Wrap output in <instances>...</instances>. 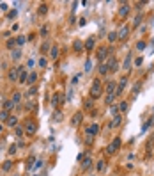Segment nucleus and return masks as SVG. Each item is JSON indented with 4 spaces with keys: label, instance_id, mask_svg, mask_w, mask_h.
Masks as SVG:
<instances>
[{
    "label": "nucleus",
    "instance_id": "1",
    "mask_svg": "<svg viewBox=\"0 0 154 176\" xmlns=\"http://www.w3.org/2000/svg\"><path fill=\"white\" fill-rule=\"evenodd\" d=\"M101 93H103V85H101L99 80H96L92 84V87H90V96L92 98H97V96H101Z\"/></svg>",
    "mask_w": 154,
    "mask_h": 176
},
{
    "label": "nucleus",
    "instance_id": "2",
    "mask_svg": "<svg viewBox=\"0 0 154 176\" xmlns=\"http://www.w3.org/2000/svg\"><path fill=\"white\" fill-rule=\"evenodd\" d=\"M119 148H120V139H119V137H115V139H114V142H112V144L106 148V153H108V155H112V153H115Z\"/></svg>",
    "mask_w": 154,
    "mask_h": 176
},
{
    "label": "nucleus",
    "instance_id": "3",
    "mask_svg": "<svg viewBox=\"0 0 154 176\" xmlns=\"http://www.w3.org/2000/svg\"><path fill=\"white\" fill-rule=\"evenodd\" d=\"M25 132H27V135H34V134L37 132V125H36L34 121H27V125H25Z\"/></svg>",
    "mask_w": 154,
    "mask_h": 176
},
{
    "label": "nucleus",
    "instance_id": "4",
    "mask_svg": "<svg viewBox=\"0 0 154 176\" xmlns=\"http://www.w3.org/2000/svg\"><path fill=\"white\" fill-rule=\"evenodd\" d=\"M126 84H128V78H122V80L119 82V85H117V89H115V94H117V96H120V94L124 93V89H126Z\"/></svg>",
    "mask_w": 154,
    "mask_h": 176
},
{
    "label": "nucleus",
    "instance_id": "5",
    "mask_svg": "<svg viewBox=\"0 0 154 176\" xmlns=\"http://www.w3.org/2000/svg\"><path fill=\"white\" fill-rule=\"evenodd\" d=\"M106 64H108V70L112 71V73H114V71H117V68H119V66H117V59H115V57H110Z\"/></svg>",
    "mask_w": 154,
    "mask_h": 176
},
{
    "label": "nucleus",
    "instance_id": "6",
    "mask_svg": "<svg viewBox=\"0 0 154 176\" xmlns=\"http://www.w3.org/2000/svg\"><path fill=\"white\" fill-rule=\"evenodd\" d=\"M128 34H129V27H128V25H124V27H120V30L117 32V36H119V39H124V37H128Z\"/></svg>",
    "mask_w": 154,
    "mask_h": 176
},
{
    "label": "nucleus",
    "instance_id": "7",
    "mask_svg": "<svg viewBox=\"0 0 154 176\" xmlns=\"http://www.w3.org/2000/svg\"><path fill=\"white\" fill-rule=\"evenodd\" d=\"M108 53H110L108 48H99V52H97V59H99V61H105Z\"/></svg>",
    "mask_w": 154,
    "mask_h": 176
},
{
    "label": "nucleus",
    "instance_id": "8",
    "mask_svg": "<svg viewBox=\"0 0 154 176\" xmlns=\"http://www.w3.org/2000/svg\"><path fill=\"white\" fill-rule=\"evenodd\" d=\"M20 71V78H18V82H21V84H25L27 82V78H29V75H27V71L23 70V68H18Z\"/></svg>",
    "mask_w": 154,
    "mask_h": 176
},
{
    "label": "nucleus",
    "instance_id": "9",
    "mask_svg": "<svg viewBox=\"0 0 154 176\" xmlns=\"http://www.w3.org/2000/svg\"><path fill=\"white\" fill-rule=\"evenodd\" d=\"M131 61H133V55H131V53H128V57L124 59L122 68H124V70H129V68H131Z\"/></svg>",
    "mask_w": 154,
    "mask_h": 176
},
{
    "label": "nucleus",
    "instance_id": "10",
    "mask_svg": "<svg viewBox=\"0 0 154 176\" xmlns=\"http://www.w3.org/2000/svg\"><path fill=\"white\" fill-rule=\"evenodd\" d=\"M120 123H122V117H120V116H115L114 121H110V128H117V126H120Z\"/></svg>",
    "mask_w": 154,
    "mask_h": 176
},
{
    "label": "nucleus",
    "instance_id": "11",
    "mask_svg": "<svg viewBox=\"0 0 154 176\" xmlns=\"http://www.w3.org/2000/svg\"><path fill=\"white\" fill-rule=\"evenodd\" d=\"M94 45H96V39H94V37H89L87 43H85V48L90 52V50H94Z\"/></svg>",
    "mask_w": 154,
    "mask_h": 176
},
{
    "label": "nucleus",
    "instance_id": "12",
    "mask_svg": "<svg viewBox=\"0 0 154 176\" xmlns=\"http://www.w3.org/2000/svg\"><path fill=\"white\" fill-rule=\"evenodd\" d=\"M97 132H99V125H92V126L87 128V135H94V134H97Z\"/></svg>",
    "mask_w": 154,
    "mask_h": 176
},
{
    "label": "nucleus",
    "instance_id": "13",
    "mask_svg": "<svg viewBox=\"0 0 154 176\" xmlns=\"http://www.w3.org/2000/svg\"><path fill=\"white\" fill-rule=\"evenodd\" d=\"M128 13H129V4H124V5L119 9V14H120V16H126Z\"/></svg>",
    "mask_w": 154,
    "mask_h": 176
},
{
    "label": "nucleus",
    "instance_id": "14",
    "mask_svg": "<svg viewBox=\"0 0 154 176\" xmlns=\"http://www.w3.org/2000/svg\"><path fill=\"white\" fill-rule=\"evenodd\" d=\"M36 80H37V75H36V73H30V75H29V78H27V84H29V85H34V84H36Z\"/></svg>",
    "mask_w": 154,
    "mask_h": 176
},
{
    "label": "nucleus",
    "instance_id": "15",
    "mask_svg": "<svg viewBox=\"0 0 154 176\" xmlns=\"http://www.w3.org/2000/svg\"><path fill=\"white\" fill-rule=\"evenodd\" d=\"M51 103H53V107H55V108L60 105V94H59V93H55V96L51 98Z\"/></svg>",
    "mask_w": 154,
    "mask_h": 176
},
{
    "label": "nucleus",
    "instance_id": "16",
    "mask_svg": "<svg viewBox=\"0 0 154 176\" xmlns=\"http://www.w3.org/2000/svg\"><path fill=\"white\" fill-rule=\"evenodd\" d=\"M14 108V103H12V100H7V102H4V110H12Z\"/></svg>",
    "mask_w": 154,
    "mask_h": 176
},
{
    "label": "nucleus",
    "instance_id": "17",
    "mask_svg": "<svg viewBox=\"0 0 154 176\" xmlns=\"http://www.w3.org/2000/svg\"><path fill=\"white\" fill-rule=\"evenodd\" d=\"M106 93H108V94L115 93V82H108V85H106Z\"/></svg>",
    "mask_w": 154,
    "mask_h": 176
},
{
    "label": "nucleus",
    "instance_id": "18",
    "mask_svg": "<svg viewBox=\"0 0 154 176\" xmlns=\"http://www.w3.org/2000/svg\"><path fill=\"white\" fill-rule=\"evenodd\" d=\"M50 55H51V59H57V57H59V46H51Z\"/></svg>",
    "mask_w": 154,
    "mask_h": 176
},
{
    "label": "nucleus",
    "instance_id": "19",
    "mask_svg": "<svg viewBox=\"0 0 154 176\" xmlns=\"http://www.w3.org/2000/svg\"><path fill=\"white\" fill-rule=\"evenodd\" d=\"M90 164H92V160H90V158H85V160H83V164H81V169H83V171H87V169L90 167Z\"/></svg>",
    "mask_w": 154,
    "mask_h": 176
},
{
    "label": "nucleus",
    "instance_id": "20",
    "mask_svg": "<svg viewBox=\"0 0 154 176\" xmlns=\"http://www.w3.org/2000/svg\"><path fill=\"white\" fill-rule=\"evenodd\" d=\"M16 123H18V119H16L14 116H9V119H7V125H9V126H16Z\"/></svg>",
    "mask_w": 154,
    "mask_h": 176
},
{
    "label": "nucleus",
    "instance_id": "21",
    "mask_svg": "<svg viewBox=\"0 0 154 176\" xmlns=\"http://www.w3.org/2000/svg\"><path fill=\"white\" fill-rule=\"evenodd\" d=\"M9 80H12V82H14V80H18V71H16V70L9 71Z\"/></svg>",
    "mask_w": 154,
    "mask_h": 176
},
{
    "label": "nucleus",
    "instance_id": "22",
    "mask_svg": "<svg viewBox=\"0 0 154 176\" xmlns=\"http://www.w3.org/2000/svg\"><path fill=\"white\" fill-rule=\"evenodd\" d=\"M108 64H101V66H99V73H101V75H106V73H108Z\"/></svg>",
    "mask_w": 154,
    "mask_h": 176
},
{
    "label": "nucleus",
    "instance_id": "23",
    "mask_svg": "<svg viewBox=\"0 0 154 176\" xmlns=\"http://www.w3.org/2000/svg\"><path fill=\"white\" fill-rule=\"evenodd\" d=\"M80 119H81V112H78V114H75V117H73V121H71V123H73V125L76 126L78 123H80Z\"/></svg>",
    "mask_w": 154,
    "mask_h": 176
},
{
    "label": "nucleus",
    "instance_id": "24",
    "mask_svg": "<svg viewBox=\"0 0 154 176\" xmlns=\"http://www.w3.org/2000/svg\"><path fill=\"white\" fill-rule=\"evenodd\" d=\"M60 119H62V112H53V121H57V123H60Z\"/></svg>",
    "mask_w": 154,
    "mask_h": 176
},
{
    "label": "nucleus",
    "instance_id": "25",
    "mask_svg": "<svg viewBox=\"0 0 154 176\" xmlns=\"http://www.w3.org/2000/svg\"><path fill=\"white\" fill-rule=\"evenodd\" d=\"M117 39H119L117 32H110V34H108V41H110V43H114V41H117Z\"/></svg>",
    "mask_w": 154,
    "mask_h": 176
},
{
    "label": "nucleus",
    "instance_id": "26",
    "mask_svg": "<svg viewBox=\"0 0 154 176\" xmlns=\"http://www.w3.org/2000/svg\"><path fill=\"white\" fill-rule=\"evenodd\" d=\"M20 100H21V94H20V93H14V96H12V103L16 105V103H20Z\"/></svg>",
    "mask_w": 154,
    "mask_h": 176
},
{
    "label": "nucleus",
    "instance_id": "27",
    "mask_svg": "<svg viewBox=\"0 0 154 176\" xmlns=\"http://www.w3.org/2000/svg\"><path fill=\"white\" fill-rule=\"evenodd\" d=\"M73 48H75L76 52H80V50L83 48V45H81V41H75V45H73Z\"/></svg>",
    "mask_w": 154,
    "mask_h": 176
},
{
    "label": "nucleus",
    "instance_id": "28",
    "mask_svg": "<svg viewBox=\"0 0 154 176\" xmlns=\"http://www.w3.org/2000/svg\"><path fill=\"white\" fill-rule=\"evenodd\" d=\"M145 46H147V45H145V41H138V43H136V50H140V52H142Z\"/></svg>",
    "mask_w": 154,
    "mask_h": 176
},
{
    "label": "nucleus",
    "instance_id": "29",
    "mask_svg": "<svg viewBox=\"0 0 154 176\" xmlns=\"http://www.w3.org/2000/svg\"><path fill=\"white\" fill-rule=\"evenodd\" d=\"M128 102H122V103H120V105H119V108H120V112H126V110H128Z\"/></svg>",
    "mask_w": 154,
    "mask_h": 176
},
{
    "label": "nucleus",
    "instance_id": "30",
    "mask_svg": "<svg viewBox=\"0 0 154 176\" xmlns=\"http://www.w3.org/2000/svg\"><path fill=\"white\" fill-rule=\"evenodd\" d=\"M140 23H142V14H140V16H136V18H135V21H133V27H138V25H140Z\"/></svg>",
    "mask_w": 154,
    "mask_h": 176
},
{
    "label": "nucleus",
    "instance_id": "31",
    "mask_svg": "<svg viewBox=\"0 0 154 176\" xmlns=\"http://www.w3.org/2000/svg\"><path fill=\"white\" fill-rule=\"evenodd\" d=\"M96 169H97V171H103V169H105V162H103V160H99V162L96 164Z\"/></svg>",
    "mask_w": 154,
    "mask_h": 176
},
{
    "label": "nucleus",
    "instance_id": "32",
    "mask_svg": "<svg viewBox=\"0 0 154 176\" xmlns=\"http://www.w3.org/2000/svg\"><path fill=\"white\" fill-rule=\"evenodd\" d=\"M46 7H48V5H46V4H43V5L39 7V14H46V11H48Z\"/></svg>",
    "mask_w": 154,
    "mask_h": 176
},
{
    "label": "nucleus",
    "instance_id": "33",
    "mask_svg": "<svg viewBox=\"0 0 154 176\" xmlns=\"http://www.w3.org/2000/svg\"><path fill=\"white\" fill-rule=\"evenodd\" d=\"M20 57H21V52H20V50H14V52H12V59H16V61H18Z\"/></svg>",
    "mask_w": 154,
    "mask_h": 176
},
{
    "label": "nucleus",
    "instance_id": "34",
    "mask_svg": "<svg viewBox=\"0 0 154 176\" xmlns=\"http://www.w3.org/2000/svg\"><path fill=\"white\" fill-rule=\"evenodd\" d=\"M11 166H12V164H11V162L7 160V162H4V166H2V169H4V171H9V169H11Z\"/></svg>",
    "mask_w": 154,
    "mask_h": 176
},
{
    "label": "nucleus",
    "instance_id": "35",
    "mask_svg": "<svg viewBox=\"0 0 154 176\" xmlns=\"http://www.w3.org/2000/svg\"><path fill=\"white\" fill-rule=\"evenodd\" d=\"M142 62H144V59H142V57L135 59V66H142Z\"/></svg>",
    "mask_w": 154,
    "mask_h": 176
},
{
    "label": "nucleus",
    "instance_id": "36",
    "mask_svg": "<svg viewBox=\"0 0 154 176\" xmlns=\"http://www.w3.org/2000/svg\"><path fill=\"white\" fill-rule=\"evenodd\" d=\"M0 119H9V117H7V110H2V112H0Z\"/></svg>",
    "mask_w": 154,
    "mask_h": 176
},
{
    "label": "nucleus",
    "instance_id": "37",
    "mask_svg": "<svg viewBox=\"0 0 154 176\" xmlns=\"http://www.w3.org/2000/svg\"><path fill=\"white\" fill-rule=\"evenodd\" d=\"M34 160H36L34 157H30V158H29V164H27V169H32V162H34Z\"/></svg>",
    "mask_w": 154,
    "mask_h": 176
},
{
    "label": "nucleus",
    "instance_id": "38",
    "mask_svg": "<svg viewBox=\"0 0 154 176\" xmlns=\"http://www.w3.org/2000/svg\"><path fill=\"white\" fill-rule=\"evenodd\" d=\"M16 43H18V45H23V43H25V37H23V36H20V37L16 39Z\"/></svg>",
    "mask_w": 154,
    "mask_h": 176
},
{
    "label": "nucleus",
    "instance_id": "39",
    "mask_svg": "<svg viewBox=\"0 0 154 176\" xmlns=\"http://www.w3.org/2000/svg\"><path fill=\"white\" fill-rule=\"evenodd\" d=\"M36 93H37V89H36V87H30V89H29V94H30V96H34Z\"/></svg>",
    "mask_w": 154,
    "mask_h": 176
},
{
    "label": "nucleus",
    "instance_id": "40",
    "mask_svg": "<svg viewBox=\"0 0 154 176\" xmlns=\"http://www.w3.org/2000/svg\"><path fill=\"white\" fill-rule=\"evenodd\" d=\"M90 68H92V62L87 61V64H85V71H90Z\"/></svg>",
    "mask_w": 154,
    "mask_h": 176
},
{
    "label": "nucleus",
    "instance_id": "41",
    "mask_svg": "<svg viewBox=\"0 0 154 176\" xmlns=\"http://www.w3.org/2000/svg\"><path fill=\"white\" fill-rule=\"evenodd\" d=\"M110 112L114 114V117H115V116H119V114H117V108H115V105H112V108H110Z\"/></svg>",
    "mask_w": 154,
    "mask_h": 176
},
{
    "label": "nucleus",
    "instance_id": "42",
    "mask_svg": "<svg viewBox=\"0 0 154 176\" xmlns=\"http://www.w3.org/2000/svg\"><path fill=\"white\" fill-rule=\"evenodd\" d=\"M39 66H46V59H44V57L39 59Z\"/></svg>",
    "mask_w": 154,
    "mask_h": 176
},
{
    "label": "nucleus",
    "instance_id": "43",
    "mask_svg": "<svg viewBox=\"0 0 154 176\" xmlns=\"http://www.w3.org/2000/svg\"><path fill=\"white\" fill-rule=\"evenodd\" d=\"M112 102H114V94H108L106 96V103H112Z\"/></svg>",
    "mask_w": 154,
    "mask_h": 176
},
{
    "label": "nucleus",
    "instance_id": "44",
    "mask_svg": "<svg viewBox=\"0 0 154 176\" xmlns=\"http://www.w3.org/2000/svg\"><path fill=\"white\" fill-rule=\"evenodd\" d=\"M21 134H23V128H20V126H18V128H16V135H18V137H21Z\"/></svg>",
    "mask_w": 154,
    "mask_h": 176
},
{
    "label": "nucleus",
    "instance_id": "45",
    "mask_svg": "<svg viewBox=\"0 0 154 176\" xmlns=\"http://www.w3.org/2000/svg\"><path fill=\"white\" fill-rule=\"evenodd\" d=\"M14 16H16V11H11V13L7 14V18H14Z\"/></svg>",
    "mask_w": 154,
    "mask_h": 176
},
{
    "label": "nucleus",
    "instance_id": "46",
    "mask_svg": "<svg viewBox=\"0 0 154 176\" xmlns=\"http://www.w3.org/2000/svg\"><path fill=\"white\" fill-rule=\"evenodd\" d=\"M7 46H9V48L14 46V39H9V41H7Z\"/></svg>",
    "mask_w": 154,
    "mask_h": 176
},
{
    "label": "nucleus",
    "instance_id": "47",
    "mask_svg": "<svg viewBox=\"0 0 154 176\" xmlns=\"http://www.w3.org/2000/svg\"><path fill=\"white\" fill-rule=\"evenodd\" d=\"M41 34L46 36V34H48V29H46V27H43V29H41Z\"/></svg>",
    "mask_w": 154,
    "mask_h": 176
},
{
    "label": "nucleus",
    "instance_id": "48",
    "mask_svg": "<svg viewBox=\"0 0 154 176\" xmlns=\"http://www.w3.org/2000/svg\"><path fill=\"white\" fill-rule=\"evenodd\" d=\"M14 151H16V146H14V144H12V146H11V148H9V153H14Z\"/></svg>",
    "mask_w": 154,
    "mask_h": 176
},
{
    "label": "nucleus",
    "instance_id": "49",
    "mask_svg": "<svg viewBox=\"0 0 154 176\" xmlns=\"http://www.w3.org/2000/svg\"><path fill=\"white\" fill-rule=\"evenodd\" d=\"M0 132H2V126H0Z\"/></svg>",
    "mask_w": 154,
    "mask_h": 176
}]
</instances>
